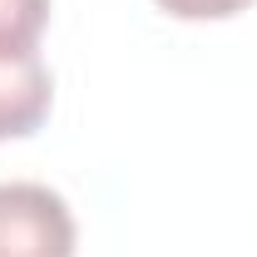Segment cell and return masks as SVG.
<instances>
[{
	"label": "cell",
	"mask_w": 257,
	"mask_h": 257,
	"mask_svg": "<svg viewBox=\"0 0 257 257\" xmlns=\"http://www.w3.org/2000/svg\"><path fill=\"white\" fill-rule=\"evenodd\" d=\"M74 213L45 183H0V257H74Z\"/></svg>",
	"instance_id": "1"
},
{
	"label": "cell",
	"mask_w": 257,
	"mask_h": 257,
	"mask_svg": "<svg viewBox=\"0 0 257 257\" xmlns=\"http://www.w3.org/2000/svg\"><path fill=\"white\" fill-rule=\"evenodd\" d=\"M55 74L40 50H0V139H25L50 119Z\"/></svg>",
	"instance_id": "2"
},
{
	"label": "cell",
	"mask_w": 257,
	"mask_h": 257,
	"mask_svg": "<svg viewBox=\"0 0 257 257\" xmlns=\"http://www.w3.org/2000/svg\"><path fill=\"white\" fill-rule=\"evenodd\" d=\"M50 0H0V50H40Z\"/></svg>",
	"instance_id": "3"
},
{
	"label": "cell",
	"mask_w": 257,
	"mask_h": 257,
	"mask_svg": "<svg viewBox=\"0 0 257 257\" xmlns=\"http://www.w3.org/2000/svg\"><path fill=\"white\" fill-rule=\"evenodd\" d=\"M154 5L178 15V20H227V15L247 10L252 0H154Z\"/></svg>",
	"instance_id": "4"
}]
</instances>
